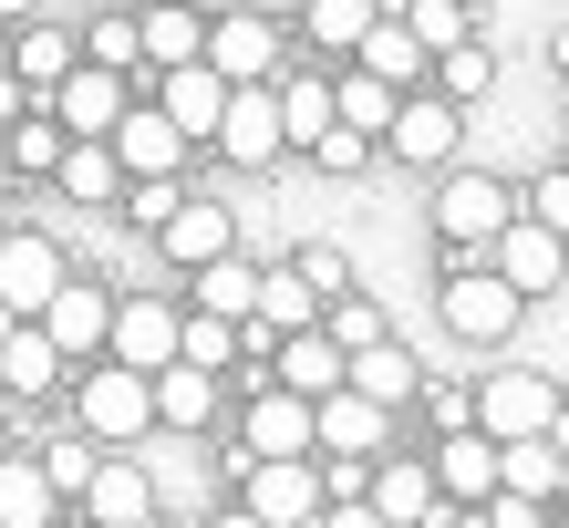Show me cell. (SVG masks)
<instances>
[{
    "label": "cell",
    "instance_id": "obj_1",
    "mask_svg": "<svg viewBox=\"0 0 569 528\" xmlns=\"http://www.w3.org/2000/svg\"><path fill=\"white\" fill-rule=\"evenodd\" d=\"M73 436H93L104 456H136L156 436V383L124 373V362H83L73 373Z\"/></svg>",
    "mask_w": 569,
    "mask_h": 528
},
{
    "label": "cell",
    "instance_id": "obj_2",
    "mask_svg": "<svg viewBox=\"0 0 569 528\" xmlns=\"http://www.w3.org/2000/svg\"><path fill=\"white\" fill-rule=\"evenodd\" d=\"M569 405V393L539 373V362H497V373L466 383V425H477L487 446H518V436H549V415Z\"/></svg>",
    "mask_w": 569,
    "mask_h": 528
},
{
    "label": "cell",
    "instance_id": "obj_3",
    "mask_svg": "<svg viewBox=\"0 0 569 528\" xmlns=\"http://www.w3.org/2000/svg\"><path fill=\"white\" fill-rule=\"evenodd\" d=\"M518 218V187L508 177H487V167H446V187H435V239L446 249H477L487 259V239Z\"/></svg>",
    "mask_w": 569,
    "mask_h": 528
},
{
    "label": "cell",
    "instance_id": "obj_4",
    "mask_svg": "<svg viewBox=\"0 0 569 528\" xmlns=\"http://www.w3.org/2000/svg\"><path fill=\"white\" fill-rule=\"evenodd\" d=\"M435 311H446V332H456L466 352H497V342L518 332V311H528V301H518L497 270H446V280H435Z\"/></svg>",
    "mask_w": 569,
    "mask_h": 528
},
{
    "label": "cell",
    "instance_id": "obj_5",
    "mask_svg": "<svg viewBox=\"0 0 569 528\" xmlns=\"http://www.w3.org/2000/svg\"><path fill=\"white\" fill-rule=\"evenodd\" d=\"M239 508L259 528H311L321 518V456H259V467H239Z\"/></svg>",
    "mask_w": 569,
    "mask_h": 528
},
{
    "label": "cell",
    "instance_id": "obj_6",
    "mask_svg": "<svg viewBox=\"0 0 569 528\" xmlns=\"http://www.w3.org/2000/svg\"><path fill=\"white\" fill-rule=\"evenodd\" d=\"M62 280H73V259H62L52 228H0V311L11 321H31Z\"/></svg>",
    "mask_w": 569,
    "mask_h": 528
},
{
    "label": "cell",
    "instance_id": "obj_7",
    "mask_svg": "<svg viewBox=\"0 0 569 528\" xmlns=\"http://www.w3.org/2000/svg\"><path fill=\"white\" fill-rule=\"evenodd\" d=\"M124 104H136V83H124V73H104V62H73V73H62V83L42 93V114H52L73 146H104Z\"/></svg>",
    "mask_w": 569,
    "mask_h": 528
},
{
    "label": "cell",
    "instance_id": "obj_8",
    "mask_svg": "<svg viewBox=\"0 0 569 528\" xmlns=\"http://www.w3.org/2000/svg\"><path fill=\"white\" fill-rule=\"evenodd\" d=\"M393 436H405V415H383V405H362L352 383H331L321 405H311V456H393Z\"/></svg>",
    "mask_w": 569,
    "mask_h": 528
},
{
    "label": "cell",
    "instance_id": "obj_9",
    "mask_svg": "<svg viewBox=\"0 0 569 528\" xmlns=\"http://www.w3.org/2000/svg\"><path fill=\"white\" fill-rule=\"evenodd\" d=\"M104 321H114V290L104 280H62L42 311H31V332H42L62 362H104Z\"/></svg>",
    "mask_w": 569,
    "mask_h": 528
},
{
    "label": "cell",
    "instance_id": "obj_10",
    "mask_svg": "<svg viewBox=\"0 0 569 528\" xmlns=\"http://www.w3.org/2000/svg\"><path fill=\"white\" fill-rule=\"evenodd\" d=\"M259 456H311V405L280 383H259L249 405H239V446H228V477L259 467Z\"/></svg>",
    "mask_w": 569,
    "mask_h": 528
},
{
    "label": "cell",
    "instance_id": "obj_11",
    "mask_svg": "<svg viewBox=\"0 0 569 528\" xmlns=\"http://www.w3.org/2000/svg\"><path fill=\"white\" fill-rule=\"evenodd\" d=\"M487 270L508 280L518 301H549V290L569 280V239H549L539 218H508V228H497V239H487Z\"/></svg>",
    "mask_w": 569,
    "mask_h": 528
},
{
    "label": "cell",
    "instance_id": "obj_12",
    "mask_svg": "<svg viewBox=\"0 0 569 528\" xmlns=\"http://www.w3.org/2000/svg\"><path fill=\"white\" fill-rule=\"evenodd\" d=\"M177 301H156V290H136V301H114L104 321V362H124V373H166L177 362Z\"/></svg>",
    "mask_w": 569,
    "mask_h": 528
},
{
    "label": "cell",
    "instance_id": "obj_13",
    "mask_svg": "<svg viewBox=\"0 0 569 528\" xmlns=\"http://www.w3.org/2000/svg\"><path fill=\"white\" fill-rule=\"evenodd\" d=\"M228 167H280L290 136H280V93L270 83H228V114H218V136H208Z\"/></svg>",
    "mask_w": 569,
    "mask_h": 528
},
{
    "label": "cell",
    "instance_id": "obj_14",
    "mask_svg": "<svg viewBox=\"0 0 569 528\" xmlns=\"http://www.w3.org/2000/svg\"><path fill=\"white\" fill-rule=\"evenodd\" d=\"M362 508H373L383 528H446V498H435V477H425V456H373V477H362Z\"/></svg>",
    "mask_w": 569,
    "mask_h": 528
},
{
    "label": "cell",
    "instance_id": "obj_15",
    "mask_svg": "<svg viewBox=\"0 0 569 528\" xmlns=\"http://www.w3.org/2000/svg\"><path fill=\"white\" fill-rule=\"evenodd\" d=\"M456 146H466V114L446 93H405L383 124V156H405V167H456Z\"/></svg>",
    "mask_w": 569,
    "mask_h": 528
},
{
    "label": "cell",
    "instance_id": "obj_16",
    "mask_svg": "<svg viewBox=\"0 0 569 528\" xmlns=\"http://www.w3.org/2000/svg\"><path fill=\"white\" fill-rule=\"evenodd\" d=\"M136 93H146V104H156L166 124H177L187 146H208V136H218V114H228V83L208 73V62H177V73H146Z\"/></svg>",
    "mask_w": 569,
    "mask_h": 528
},
{
    "label": "cell",
    "instance_id": "obj_17",
    "mask_svg": "<svg viewBox=\"0 0 569 528\" xmlns=\"http://www.w3.org/2000/svg\"><path fill=\"white\" fill-rule=\"evenodd\" d=\"M208 62L218 83H270L280 73V21H259V11H228V21H208Z\"/></svg>",
    "mask_w": 569,
    "mask_h": 528
},
{
    "label": "cell",
    "instance_id": "obj_18",
    "mask_svg": "<svg viewBox=\"0 0 569 528\" xmlns=\"http://www.w3.org/2000/svg\"><path fill=\"white\" fill-rule=\"evenodd\" d=\"M425 477H435L446 508H477V498H497V446L477 436V425H456V436L425 446Z\"/></svg>",
    "mask_w": 569,
    "mask_h": 528
},
{
    "label": "cell",
    "instance_id": "obj_19",
    "mask_svg": "<svg viewBox=\"0 0 569 528\" xmlns=\"http://www.w3.org/2000/svg\"><path fill=\"white\" fill-rule=\"evenodd\" d=\"M156 249L177 259V270H208V259L239 249V218H228V197H177V218L156 228Z\"/></svg>",
    "mask_w": 569,
    "mask_h": 528
},
{
    "label": "cell",
    "instance_id": "obj_20",
    "mask_svg": "<svg viewBox=\"0 0 569 528\" xmlns=\"http://www.w3.org/2000/svg\"><path fill=\"white\" fill-rule=\"evenodd\" d=\"M104 146H114V167H124V177H177V167H187V136L146 104V93L114 114V136H104Z\"/></svg>",
    "mask_w": 569,
    "mask_h": 528
},
{
    "label": "cell",
    "instance_id": "obj_21",
    "mask_svg": "<svg viewBox=\"0 0 569 528\" xmlns=\"http://www.w3.org/2000/svg\"><path fill=\"white\" fill-rule=\"evenodd\" d=\"M342 362H352V352L311 321V332H280V342H270V383H280V393H300V405H321V393L342 383Z\"/></svg>",
    "mask_w": 569,
    "mask_h": 528
},
{
    "label": "cell",
    "instance_id": "obj_22",
    "mask_svg": "<svg viewBox=\"0 0 569 528\" xmlns=\"http://www.w3.org/2000/svg\"><path fill=\"white\" fill-rule=\"evenodd\" d=\"M73 518H93V528H136V518H156V477L136 467V456H104V467H93V487L73 498Z\"/></svg>",
    "mask_w": 569,
    "mask_h": 528
},
{
    "label": "cell",
    "instance_id": "obj_23",
    "mask_svg": "<svg viewBox=\"0 0 569 528\" xmlns=\"http://www.w3.org/2000/svg\"><path fill=\"white\" fill-rule=\"evenodd\" d=\"M342 383L362 393V405H383V415H405V405H415V383H425V362H415L405 342L383 332V342H362V352L342 362Z\"/></svg>",
    "mask_w": 569,
    "mask_h": 528
},
{
    "label": "cell",
    "instance_id": "obj_24",
    "mask_svg": "<svg viewBox=\"0 0 569 528\" xmlns=\"http://www.w3.org/2000/svg\"><path fill=\"white\" fill-rule=\"evenodd\" d=\"M73 62H83V52H73V31H62V21H21V31H11V62H0V73H11L31 104H42V93L73 73Z\"/></svg>",
    "mask_w": 569,
    "mask_h": 528
},
{
    "label": "cell",
    "instance_id": "obj_25",
    "mask_svg": "<svg viewBox=\"0 0 569 528\" xmlns=\"http://www.w3.org/2000/svg\"><path fill=\"white\" fill-rule=\"evenodd\" d=\"M136 52H146V73H177V62L208 52V21L187 11V0H156V11H136ZM136 73V83H146Z\"/></svg>",
    "mask_w": 569,
    "mask_h": 528
},
{
    "label": "cell",
    "instance_id": "obj_26",
    "mask_svg": "<svg viewBox=\"0 0 569 528\" xmlns=\"http://www.w3.org/2000/svg\"><path fill=\"white\" fill-rule=\"evenodd\" d=\"M249 321H259L270 342H280V332H311V321H321V290L300 280L290 259H280V270H259V301H249Z\"/></svg>",
    "mask_w": 569,
    "mask_h": 528
},
{
    "label": "cell",
    "instance_id": "obj_27",
    "mask_svg": "<svg viewBox=\"0 0 569 528\" xmlns=\"http://www.w3.org/2000/svg\"><path fill=\"white\" fill-rule=\"evenodd\" d=\"M352 62H362V73H373V83H393V93H425V52H415V31L405 21H373V31H362V42H352Z\"/></svg>",
    "mask_w": 569,
    "mask_h": 528
},
{
    "label": "cell",
    "instance_id": "obj_28",
    "mask_svg": "<svg viewBox=\"0 0 569 528\" xmlns=\"http://www.w3.org/2000/svg\"><path fill=\"white\" fill-rule=\"evenodd\" d=\"M156 383V425H177V436H197V425H218V373H197V362H166Z\"/></svg>",
    "mask_w": 569,
    "mask_h": 528
},
{
    "label": "cell",
    "instance_id": "obj_29",
    "mask_svg": "<svg viewBox=\"0 0 569 528\" xmlns=\"http://www.w3.org/2000/svg\"><path fill=\"white\" fill-rule=\"evenodd\" d=\"M62 373H73V362L31 332V321H11V332H0V393H62Z\"/></svg>",
    "mask_w": 569,
    "mask_h": 528
},
{
    "label": "cell",
    "instance_id": "obj_30",
    "mask_svg": "<svg viewBox=\"0 0 569 528\" xmlns=\"http://www.w3.org/2000/svg\"><path fill=\"white\" fill-rule=\"evenodd\" d=\"M393 21L415 31V52L435 62V52H456V42H487V21L466 11V0H393Z\"/></svg>",
    "mask_w": 569,
    "mask_h": 528
},
{
    "label": "cell",
    "instance_id": "obj_31",
    "mask_svg": "<svg viewBox=\"0 0 569 528\" xmlns=\"http://www.w3.org/2000/svg\"><path fill=\"white\" fill-rule=\"evenodd\" d=\"M52 518H62L52 477L31 467V456H11V446H0V528H52Z\"/></svg>",
    "mask_w": 569,
    "mask_h": 528
},
{
    "label": "cell",
    "instance_id": "obj_32",
    "mask_svg": "<svg viewBox=\"0 0 569 528\" xmlns=\"http://www.w3.org/2000/svg\"><path fill=\"white\" fill-rule=\"evenodd\" d=\"M393 104H405V93H393V83H373L362 62H352V73H331V124H352V136H373V146H383Z\"/></svg>",
    "mask_w": 569,
    "mask_h": 528
},
{
    "label": "cell",
    "instance_id": "obj_33",
    "mask_svg": "<svg viewBox=\"0 0 569 528\" xmlns=\"http://www.w3.org/2000/svg\"><path fill=\"white\" fill-rule=\"evenodd\" d=\"M187 280H197L187 311H218V321H249V301H259V259H239V249L208 259V270H187Z\"/></svg>",
    "mask_w": 569,
    "mask_h": 528
},
{
    "label": "cell",
    "instance_id": "obj_34",
    "mask_svg": "<svg viewBox=\"0 0 569 528\" xmlns=\"http://www.w3.org/2000/svg\"><path fill=\"white\" fill-rule=\"evenodd\" d=\"M52 187L73 197V208H114V197H124V167H114V146H62Z\"/></svg>",
    "mask_w": 569,
    "mask_h": 528
},
{
    "label": "cell",
    "instance_id": "obj_35",
    "mask_svg": "<svg viewBox=\"0 0 569 528\" xmlns=\"http://www.w3.org/2000/svg\"><path fill=\"white\" fill-rule=\"evenodd\" d=\"M383 21V0H300V31H311V52H342L352 62V42Z\"/></svg>",
    "mask_w": 569,
    "mask_h": 528
},
{
    "label": "cell",
    "instance_id": "obj_36",
    "mask_svg": "<svg viewBox=\"0 0 569 528\" xmlns=\"http://www.w3.org/2000/svg\"><path fill=\"white\" fill-rule=\"evenodd\" d=\"M270 93H280V136L290 146H311L331 124V73H270Z\"/></svg>",
    "mask_w": 569,
    "mask_h": 528
},
{
    "label": "cell",
    "instance_id": "obj_37",
    "mask_svg": "<svg viewBox=\"0 0 569 528\" xmlns=\"http://www.w3.org/2000/svg\"><path fill=\"white\" fill-rule=\"evenodd\" d=\"M73 52H83V62H104V73H124V83L146 73V52H136V11H93Z\"/></svg>",
    "mask_w": 569,
    "mask_h": 528
},
{
    "label": "cell",
    "instance_id": "obj_38",
    "mask_svg": "<svg viewBox=\"0 0 569 528\" xmlns=\"http://www.w3.org/2000/svg\"><path fill=\"white\" fill-rule=\"evenodd\" d=\"M425 73H435V93H446V104L466 114V104H477V93L497 83V52H487V42H456V52H435Z\"/></svg>",
    "mask_w": 569,
    "mask_h": 528
},
{
    "label": "cell",
    "instance_id": "obj_39",
    "mask_svg": "<svg viewBox=\"0 0 569 528\" xmlns=\"http://www.w3.org/2000/svg\"><path fill=\"white\" fill-rule=\"evenodd\" d=\"M62 146H73V136H62V124H52L42 104H31V114L11 124V136H0V156H11V177H52V167H62Z\"/></svg>",
    "mask_w": 569,
    "mask_h": 528
},
{
    "label": "cell",
    "instance_id": "obj_40",
    "mask_svg": "<svg viewBox=\"0 0 569 528\" xmlns=\"http://www.w3.org/2000/svg\"><path fill=\"white\" fill-rule=\"evenodd\" d=\"M177 362H197V373H218V383H228V362H239V321L187 311V321H177Z\"/></svg>",
    "mask_w": 569,
    "mask_h": 528
},
{
    "label": "cell",
    "instance_id": "obj_41",
    "mask_svg": "<svg viewBox=\"0 0 569 528\" xmlns=\"http://www.w3.org/2000/svg\"><path fill=\"white\" fill-rule=\"evenodd\" d=\"M31 467H42V477H52V498L73 508L83 487H93V467H104V446H93V436H52L42 456H31Z\"/></svg>",
    "mask_w": 569,
    "mask_h": 528
},
{
    "label": "cell",
    "instance_id": "obj_42",
    "mask_svg": "<svg viewBox=\"0 0 569 528\" xmlns=\"http://www.w3.org/2000/svg\"><path fill=\"white\" fill-rule=\"evenodd\" d=\"M321 332L342 342V352H362V342H383L393 321H383V301H362V290H342V301H321Z\"/></svg>",
    "mask_w": 569,
    "mask_h": 528
},
{
    "label": "cell",
    "instance_id": "obj_43",
    "mask_svg": "<svg viewBox=\"0 0 569 528\" xmlns=\"http://www.w3.org/2000/svg\"><path fill=\"white\" fill-rule=\"evenodd\" d=\"M518 218H539L549 239H569V156H559V167H539V177L518 187Z\"/></svg>",
    "mask_w": 569,
    "mask_h": 528
},
{
    "label": "cell",
    "instance_id": "obj_44",
    "mask_svg": "<svg viewBox=\"0 0 569 528\" xmlns=\"http://www.w3.org/2000/svg\"><path fill=\"white\" fill-rule=\"evenodd\" d=\"M290 270L311 280L321 301H342V290H352V249H331V239H300V249H290Z\"/></svg>",
    "mask_w": 569,
    "mask_h": 528
},
{
    "label": "cell",
    "instance_id": "obj_45",
    "mask_svg": "<svg viewBox=\"0 0 569 528\" xmlns=\"http://www.w3.org/2000/svg\"><path fill=\"white\" fill-rule=\"evenodd\" d=\"M177 197H187L177 177H124V197H114V208H124V218H136V228H146V239H156V228H166V218H177Z\"/></svg>",
    "mask_w": 569,
    "mask_h": 528
},
{
    "label": "cell",
    "instance_id": "obj_46",
    "mask_svg": "<svg viewBox=\"0 0 569 528\" xmlns=\"http://www.w3.org/2000/svg\"><path fill=\"white\" fill-rule=\"evenodd\" d=\"M300 156H311V167H331V177H352V167H373V136H352V124H321Z\"/></svg>",
    "mask_w": 569,
    "mask_h": 528
},
{
    "label": "cell",
    "instance_id": "obj_47",
    "mask_svg": "<svg viewBox=\"0 0 569 528\" xmlns=\"http://www.w3.org/2000/svg\"><path fill=\"white\" fill-rule=\"evenodd\" d=\"M415 405L435 415V436H456L466 425V383H415Z\"/></svg>",
    "mask_w": 569,
    "mask_h": 528
},
{
    "label": "cell",
    "instance_id": "obj_48",
    "mask_svg": "<svg viewBox=\"0 0 569 528\" xmlns=\"http://www.w3.org/2000/svg\"><path fill=\"white\" fill-rule=\"evenodd\" d=\"M21 114H31V93H21L11 73H0V136H11V124H21Z\"/></svg>",
    "mask_w": 569,
    "mask_h": 528
},
{
    "label": "cell",
    "instance_id": "obj_49",
    "mask_svg": "<svg viewBox=\"0 0 569 528\" xmlns=\"http://www.w3.org/2000/svg\"><path fill=\"white\" fill-rule=\"evenodd\" d=\"M21 21H42V0H0V31H21Z\"/></svg>",
    "mask_w": 569,
    "mask_h": 528
},
{
    "label": "cell",
    "instance_id": "obj_50",
    "mask_svg": "<svg viewBox=\"0 0 569 528\" xmlns=\"http://www.w3.org/2000/svg\"><path fill=\"white\" fill-rule=\"evenodd\" d=\"M187 11H197V21H228V11H249V0H187Z\"/></svg>",
    "mask_w": 569,
    "mask_h": 528
},
{
    "label": "cell",
    "instance_id": "obj_51",
    "mask_svg": "<svg viewBox=\"0 0 569 528\" xmlns=\"http://www.w3.org/2000/svg\"><path fill=\"white\" fill-rule=\"evenodd\" d=\"M549 62H559V83H569V21H559V31H549Z\"/></svg>",
    "mask_w": 569,
    "mask_h": 528
},
{
    "label": "cell",
    "instance_id": "obj_52",
    "mask_svg": "<svg viewBox=\"0 0 569 528\" xmlns=\"http://www.w3.org/2000/svg\"><path fill=\"white\" fill-rule=\"evenodd\" d=\"M208 528H259V518H249V508H218V518H208Z\"/></svg>",
    "mask_w": 569,
    "mask_h": 528
},
{
    "label": "cell",
    "instance_id": "obj_53",
    "mask_svg": "<svg viewBox=\"0 0 569 528\" xmlns=\"http://www.w3.org/2000/svg\"><path fill=\"white\" fill-rule=\"evenodd\" d=\"M52 528H93V518H73V508H62V518H52Z\"/></svg>",
    "mask_w": 569,
    "mask_h": 528
},
{
    "label": "cell",
    "instance_id": "obj_54",
    "mask_svg": "<svg viewBox=\"0 0 569 528\" xmlns=\"http://www.w3.org/2000/svg\"><path fill=\"white\" fill-rule=\"evenodd\" d=\"M0 197H11V156H0Z\"/></svg>",
    "mask_w": 569,
    "mask_h": 528
},
{
    "label": "cell",
    "instance_id": "obj_55",
    "mask_svg": "<svg viewBox=\"0 0 569 528\" xmlns=\"http://www.w3.org/2000/svg\"><path fill=\"white\" fill-rule=\"evenodd\" d=\"M136 528H166V508H156V518H136Z\"/></svg>",
    "mask_w": 569,
    "mask_h": 528
},
{
    "label": "cell",
    "instance_id": "obj_56",
    "mask_svg": "<svg viewBox=\"0 0 569 528\" xmlns=\"http://www.w3.org/2000/svg\"><path fill=\"white\" fill-rule=\"evenodd\" d=\"M0 332H11V311H0Z\"/></svg>",
    "mask_w": 569,
    "mask_h": 528
},
{
    "label": "cell",
    "instance_id": "obj_57",
    "mask_svg": "<svg viewBox=\"0 0 569 528\" xmlns=\"http://www.w3.org/2000/svg\"><path fill=\"white\" fill-rule=\"evenodd\" d=\"M559 528H569V508H559Z\"/></svg>",
    "mask_w": 569,
    "mask_h": 528
}]
</instances>
